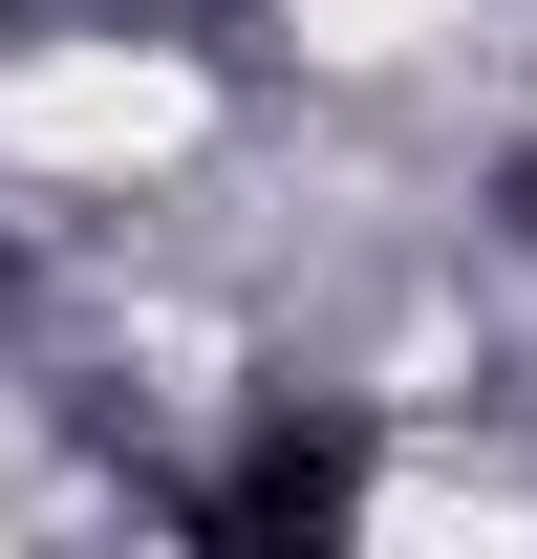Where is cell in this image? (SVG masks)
<instances>
[{"mask_svg": "<svg viewBox=\"0 0 537 559\" xmlns=\"http://www.w3.org/2000/svg\"><path fill=\"white\" fill-rule=\"evenodd\" d=\"M194 516H215V538H237V559H279V538H344V516H366V452H344V430H301V409H279L259 452H237V474L194 495Z\"/></svg>", "mask_w": 537, "mask_h": 559, "instance_id": "obj_1", "label": "cell"}]
</instances>
